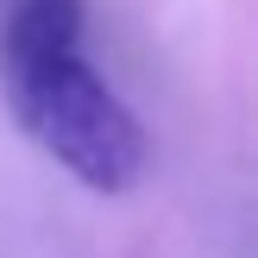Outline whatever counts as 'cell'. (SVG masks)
<instances>
[{
  "instance_id": "1",
  "label": "cell",
  "mask_w": 258,
  "mask_h": 258,
  "mask_svg": "<svg viewBox=\"0 0 258 258\" xmlns=\"http://www.w3.org/2000/svg\"><path fill=\"white\" fill-rule=\"evenodd\" d=\"M0 88L50 164L95 196L145 176V126L120 88L82 57V0H7L0 13Z\"/></svg>"
}]
</instances>
